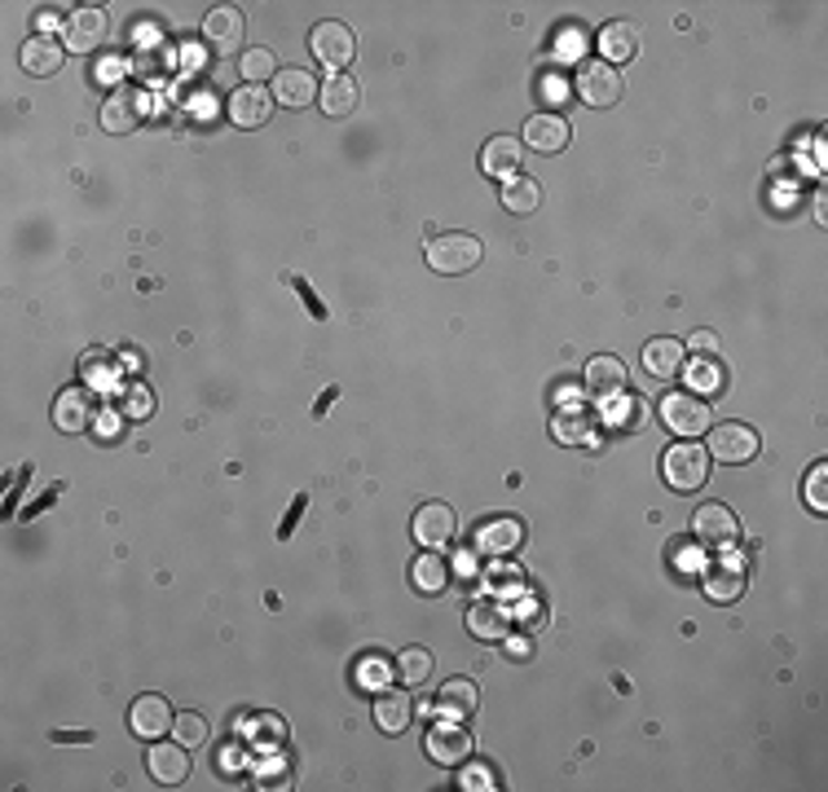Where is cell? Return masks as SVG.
Instances as JSON below:
<instances>
[{
    "label": "cell",
    "mask_w": 828,
    "mask_h": 792,
    "mask_svg": "<svg viewBox=\"0 0 828 792\" xmlns=\"http://www.w3.org/2000/svg\"><path fill=\"white\" fill-rule=\"evenodd\" d=\"M661 475L675 493H697L710 480V450L701 441H679L661 453Z\"/></svg>",
    "instance_id": "1"
},
{
    "label": "cell",
    "mask_w": 828,
    "mask_h": 792,
    "mask_svg": "<svg viewBox=\"0 0 828 792\" xmlns=\"http://www.w3.org/2000/svg\"><path fill=\"white\" fill-rule=\"evenodd\" d=\"M485 255V242L476 233H463V229H450V233H437L428 242V264L446 278H459V273H472Z\"/></svg>",
    "instance_id": "2"
},
{
    "label": "cell",
    "mask_w": 828,
    "mask_h": 792,
    "mask_svg": "<svg viewBox=\"0 0 828 792\" xmlns=\"http://www.w3.org/2000/svg\"><path fill=\"white\" fill-rule=\"evenodd\" d=\"M661 423H666L675 437H684V441H701L714 423L710 401L697 397V392H666V397H661Z\"/></svg>",
    "instance_id": "3"
},
{
    "label": "cell",
    "mask_w": 828,
    "mask_h": 792,
    "mask_svg": "<svg viewBox=\"0 0 828 792\" xmlns=\"http://www.w3.org/2000/svg\"><path fill=\"white\" fill-rule=\"evenodd\" d=\"M573 93H578L587 107H595V111H608V107L621 102L626 80H621L617 67H608V62H582L578 76H573Z\"/></svg>",
    "instance_id": "4"
},
{
    "label": "cell",
    "mask_w": 828,
    "mask_h": 792,
    "mask_svg": "<svg viewBox=\"0 0 828 792\" xmlns=\"http://www.w3.org/2000/svg\"><path fill=\"white\" fill-rule=\"evenodd\" d=\"M410 533H415V542L423 551H446L459 538V515L446 502H423L415 511V520H410Z\"/></svg>",
    "instance_id": "5"
},
{
    "label": "cell",
    "mask_w": 828,
    "mask_h": 792,
    "mask_svg": "<svg viewBox=\"0 0 828 792\" xmlns=\"http://www.w3.org/2000/svg\"><path fill=\"white\" fill-rule=\"evenodd\" d=\"M107 31H111L107 9H102V4H80V9H71V18L62 22V44H67L71 53H93V49L107 40Z\"/></svg>",
    "instance_id": "6"
},
{
    "label": "cell",
    "mask_w": 828,
    "mask_h": 792,
    "mask_svg": "<svg viewBox=\"0 0 828 792\" xmlns=\"http://www.w3.org/2000/svg\"><path fill=\"white\" fill-rule=\"evenodd\" d=\"M309 49H313V58H318L322 67H331V71H349V62H353V53H357L353 31H349L345 22H318V27L309 31Z\"/></svg>",
    "instance_id": "7"
},
{
    "label": "cell",
    "mask_w": 828,
    "mask_h": 792,
    "mask_svg": "<svg viewBox=\"0 0 828 792\" xmlns=\"http://www.w3.org/2000/svg\"><path fill=\"white\" fill-rule=\"evenodd\" d=\"M172 722H177V713H172V704L163 700V695H137L132 700V709H128V726H132V735L137 740H163L168 731H172Z\"/></svg>",
    "instance_id": "8"
},
{
    "label": "cell",
    "mask_w": 828,
    "mask_h": 792,
    "mask_svg": "<svg viewBox=\"0 0 828 792\" xmlns=\"http://www.w3.org/2000/svg\"><path fill=\"white\" fill-rule=\"evenodd\" d=\"M692 538H697L701 547H736L740 520H736L722 502H706V507H697V515H692Z\"/></svg>",
    "instance_id": "9"
},
{
    "label": "cell",
    "mask_w": 828,
    "mask_h": 792,
    "mask_svg": "<svg viewBox=\"0 0 828 792\" xmlns=\"http://www.w3.org/2000/svg\"><path fill=\"white\" fill-rule=\"evenodd\" d=\"M710 453L727 467H740V462L758 458V432L749 423H722L710 432Z\"/></svg>",
    "instance_id": "10"
},
{
    "label": "cell",
    "mask_w": 828,
    "mask_h": 792,
    "mask_svg": "<svg viewBox=\"0 0 828 792\" xmlns=\"http://www.w3.org/2000/svg\"><path fill=\"white\" fill-rule=\"evenodd\" d=\"M569 146V119L556 111H542V114H529L525 123V150L533 154H560Z\"/></svg>",
    "instance_id": "11"
},
{
    "label": "cell",
    "mask_w": 828,
    "mask_h": 792,
    "mask_svg": "<svg viewBox=\"0 0 828 792\" xmlns=\"http://www.w3.org/2000/svg\"><path fill=\"white\" fill-rule=\"evenodd\" d=\"M318 93H322V84H318V76H313V71L287 67V71H278V76H273V102H278V107H287V111H305L309 102H318Z\"/></svg>",
    "instance_id": "12"
},
{
    "label": "cell",
    "mask_w": 828,
    "mask_h": 792,
    "mask_svg": "<svg viewBox=\"0 0 828 792\" xmlns=\"http://www.w3.org/2000/svg\"><path fill=\"white\" fill-rule=\"evenodd\" d=\"M98 419V401L84 388H62L53 401V423L58 432H89V423Z\"/></svg>",
    "instance_id": "13"
},
{
    "label": "cell",
    "mask_w": 828,
    "mask_h": 792,
    "mask_svg": "<svg viewBox=\"0 0 828 792\" xmlns=\"http://www.w3.org/2000/svg\"><path fill=\"white\" fill-rule=\"evenodd\" d=\"M428 758L437 766H463L472 758V735L459 722H441L428 731Z\"/></svg>",
    "instance_id": "14"
},
{
    "label": "cell",
    "mask_w": 828,
    "mask_h": 792,
    "mask_svg": "<svg viewBox=\"0 0 828 792\" xmlns=\"http://www.w3.org/2000/svg\"><path fill=\"white\" fill-rule=\"evenodd\" d=\"M141 114H146V93L132 89V84H119L116 93L107 98V107H102V128L123 137V132H132L141 123Z\"/></svg>",
    "instance_id": "15"
},
{
    "label": "cell",
    "mask_w": 828,
    "mask_h": 792,
    "mask_svg": "<svg viewBox=\"0 0 828 792\" xmlns=\"http://www.w3.org/2000/svg\"><path fill=\"white\" fill-rule=\"evenodd\" d=\"M18 62H22V71H27V76L49 80V76H58V71H62V62H67V44H62V40H53V36H31V40L22 44Z\"/></svg>",
    "instance_id": "16"
},
{
    "label": "cell",
    "mask_w": 828,
    "mask_h": 792,
    "mask_svg": "<svg viewBox=\"0 0 828 792\" xmlns=\"http://www.w3.org/2000/svg\"><path fill=\"white\" fill-rule=\"evenodd\" d=\"M146 771L154 775V784L177 789V784L190 780V749H186V744H154V749L146 753Z\"/></svg>",
    "instance_id": "17"
},
{
    "label": "cell",
    "mask_w": 828,
    "mask_h": 792,
    "mask_svg": "<svg viewBox=\"0 0 828 792\" xmlns=\"http://www.w3.org/2000/svg\"><path fill=\"white\" fill-rule=\"evenodd\" d=\"M226 114H230V123H235V128H260V123L273 114V98H269L260 84H242V89H235V93H230Z\"/></svg>",
    "instance_id": "18"
},
{
    "label": "cell",
    "mask_w": 828,
    "mask_h": 792,
    "mask_svg": "<svg viewBox=\"0 0 828 792\" xmlns=\"http://www.w3.org/2000/svg\"><path fill=\"white\" fill-rule=\"evenodd\" d=\"M468 630H472V639H480V643H502L507 630H511L507 603H498V599H476L472 608H468Z\"/></svg>",
    "instance_id": "19"
},
{
    "label": "cell",
    "mask_w": 828,
    "mask_h": 792,
    "mask_svg": "<svg viewBox=\"0 0 828 792\" xmlns=\"http://www.w3.org/2000/svg\"><path fill=\"white\" fill-rule=\"evenodd\" d=\"M582 379H587V397L591 401H617L626 392V365L617 357H591Z\"/></svg>",
    "instance_id": "20"
},
{
    "label": "cell",
    "mask_w": 828,
    "mask_h": 792,
    "mask_svg": "<svg viewBox=\"0 0 828 792\" xmlns=\"http://www.w3.org/2000/svg\"><path fill=\"white\" fill-rule=\"evenodd\" d=\"M595 428H599V419H595L591 405H560L556 410V423H551V432H556L560 445H591Z\"/></svg>",
    "instance_id": "21"
},
{
    "label": "cell",
    "mask_w": 828,
    "mask_h": 792,
    "mask_svg": "<svg viewBox=\"0 0 828 792\" xmlns=\"http://www.w3.org/2000/svg\"><path fill=\"white\" fill-rule=\"evenodd\" d=\"M520 542H525V529H520V520H511V515L480 520V529H476V551H480V555H507V551H516Z\"/></svg>",
    "instance_id": "22"
},
{
    "label": "cell",
    "mask_w": 828,
    "mask_h": 792,
    "mask_svg": "<svg viewBox=\"0 0 828 792\" xmlns=\"http://www.w3.org/2000/svg\"><path fill=\"white\" fill-rule=\"evenodd\" d=\"M432 709H437L446 722H468L476 709H480V686H476L472 679H450L441 686V695H437Z\"/></svg>",
    "instance_id": "23"
},
{
    "label": "cell",
    "mask_w": 828,
    "mask_h": 792,
    "mask_svg": "<svg viewBox=\"0 0 828 792\" xmlns=\"http://www.w3.org/2000/svg\"><path fill=\"white\" fill-rule=\"evenodd\" d=\"M480 172L498 177V181L520 177V141L516 137H489L485 150H480Z\"/></svg>",
    "instance_id": "24"
},
{
    "label": "cell",
    "mask_w": 828,
    "mask_h": 792,
    "mask_svg": "<svg viewBox=\"0 0 828 792\" xmlns=\"http://www.w3.org/2000/svg\"><path fill=\"white\" fill-rule=\"evenodd\" d=\"M410 722H415V704L406 691H388V686L375 691V726L383 735H401Z\"/></svg>",
    "instance_id": "25"
},
{
    "label": "cell",
    "mask_w": 828,
    "mask_h": 792,
    "mask_svg": "<svg viewBox=\"0 0 828 792\" xmlns=\"http://www.w3.org/2000/svg\"><path fill=\"white\" fill-rule=\"evenodd\" d=\"M242 13H238L235 4H217L208 18H203V40L212 44V49H221V53H230V49H238L242 44Z\"/></svg>",
    "instance_id": "26"
},
{
    "label": "cell",
    "mask_w": 828,
    "mask_h": 792,
    "mask_svg": "<svg viewBox=\"0 0 828 792\" xmlns=\"http://www.w3.org/2000/svg\"><path fill=\"white\" fill-rule=\"evenodd\" d=\"M639 27L635 22H608L603 31H599V62H608V67H617V62H630L635 53H639Z\"/></svg>",
    "instance_id": "27"
},
{
    "label": "cell",
    "mask_w": 828,
    "mask_h": 792,
    "mask_svg": "<svg viewBox=\"0 0 828 792\" xmlns=\"http://www.w3.org/2000/svg\"><path fill=\"white\" fill-rule=\"evenodd\" d=\"M684 343L670 340V335H661V340H652L648 348H644V370L652 374V379H679L684 374Z\"/></svg>",
    "instance_id": "28"
},
{
    "label": "cell",
    "mask_w": 828,
    "mask_h": 792,
    "mask_svg": "<svg viewBox=\"0 0 828 792\" xmlns=\"http://www.w3.org/2000/svg\"><path fill=\"white\" fill-rule=\"evenodd\" d=\"M357 80L349 71H336L331 80H322V93H318V107L331 114V119H345V114L357 111Z\"/></svg>",
    "instance_id": "29"
},
{
    "label": "cell",
    "mask_w": 828,
    "mask_h": 792,
    "mask_svg": "<svg viewBox=\"0 0 828 792\" xmlns=\"http://www.w3.org/2000/svg\"><path fill=\"white\" fill-rule=\"evenodd\" d=\"M410 585L419 594H441L450 585V564L441 560V551H423L415 564H410Z\"/></svg>",
    "instance_id": "30"
},
{
    "label": "cell",
    "mask_w": 828,
    "mask_h": 792,
    "mask_svg": "<svg viewBox=\"0 0 828 792\" xmlns=\"http://www.w3.org/2000/svg\"><path fill=\"white\" fill-rule=\"evenodd\" d=\"M502 208L507 212H516V217H529V212H538L542 208V186L533 181V177H511L507 186H502Z\"/></svg>",
    "instance_id": "31"
},
{
    "label": "cell",
    "mask_w": 828,
    "mask_h": 792,
    "mask_svg": "<svg viewBox=\"0 0 828 792\" xmlns=\"http://www.w3.org/2000/svg\"><path fill=\"white\" fill-rule=\"evenodd\" d=\"M706 594H710L714 603H736L740 594H745V572L740 568H714V572H706Z\"/></svg>",
    "instance_id": "32"
},
{
    "label": "cell",
    "mask_w": 828,
    "mask_h": 792,
    "mask_svg": "<svg viewBox=\"0 0 828 792\" xmlns=\"http://www.w3.org/2000/svg\"><path fill=\"white\" fill-rule=\"evenodd\" d=\"M397 679L406 682V686H428V679H432V652H423V648H406L401 656H397Z\"/></svg>",
    "instance_id": "33"
},
{
    "label": "cell",
    "mask_w": 828,
    "mask_h": 792,
    "mask_svg": "<svg viewBox=\"0 0 828 792\" xmlns=\"http://www.w3.org/2000/svg\"><path fill=\"white\" fill-rule=\"evenodd\" d=\"M119 414L132 419V423L150 419V414H154V392H150L146 383H128V388H119Z\"/></svg>",
    "instance_id": "34"
},
{
    "label": "cell",
    "mask_w": 828,
    "mask_h": 792,
    "mask_svg": "<svg viewBox=\"0 0 828 792\" xmlns=\"http://www.w3.org/2000/svg\"><path fill=\"white\" fill-rule=\"evenodd\" d=\"M172 735H177V744H186V749H203L208 744V735H212V726H208V718L203 713H177V722H172Z\"/></svg>",
    "instance_id": "35"
},
{
    "label": "cell",
    "mask_w": 828,
    "mask_h": 792,
    "mask_svg": "<svg viewBox=\"0 0 828 792\" xmlns=\"http://www.w3.org/2000/svg\"><path fill=\"white\" fill-rule=\"evenodd\" d=\"M238 71H242V80L265 84V80H273V76H278V62H273V53H269V49H247V53L238 58Z\"/></svg>",
    "instance_id": "36"
},
{
    "label": "cell",
    "mask_w": 828,
    "mask_h": 792,
    "mask_svg": "<svg viewBox=\"0 0 828 792\" xmlns=\"http://www.w3.org/2000/svg\"><path fill=\"white\" fill-rule=\"evenodd\" d=\"M388 679H392V670H388L383 652H370V656H361V665H357V682H361L366 691H383V686H388Z\"/></svg>",
    "instance_id": "37"
},
{
    "label": "cell",
    "mask_w": 828,
    "mask_h": 792,
    "mask_svg": "<svg viewBox=\"0 0 828 792\" xmlns=\"http://www.w3.org/2000/svg\"><path fill=\"white\" fill-rule=\"evenodd\" d=\"M802 498H807V507H811L816 515H825L828 511V462H816V467H811V475H807V484H802Z\"/></svg>",
    "instance_id": "38"
},
{
    "label": "cell",
    "mask_w": 828,
    "mask_h": 792,
    "mask_svg": "<svg viewBox=\"0 0 828 792\" xmlns=\"http://www.w3.org/2000/svg\"><path fill=\"white\" fill-rule=\"evenodd\" d=\"M684 374H688V392H714V388H722V370L714 365V361H692V365H684Z\"/></svg>",
    "instance_id": "39"
},
{
    "label": "cell",
    "mask_w": 828,
    "mask_h": 792,
    "mask_svg": "<svg viewBox=\"0 0 828 792\" xmlns=\"http://www.w3.org/2000/svg\"><path fill=\"white\" fill-rule=\"evenodd\" d=\"M459 784H463V789H472V792H493V789H498V780H493V771H489V766H468Z\"/></svg>",
    "instance_id": "40"
},
{
    "label": "cell",
    "mask_w": 828,
    "mask_h": 792,
    "mask_svg": "<svg viewBox=\"0 0 828 792\" xmlns=\"http://www.w3.org/2000/svg\"><path fill=\"white\" fill-rule=\"evenodd\" d=\"M502 652H507L511 661H529V656H533V643H529L525 634H511V630H507V639H502Z\"/></svg>",
    "instance_id": "41"
},
{
    "label": "cell",
    "mask_w": 828,
    "mask_h": 792,
    "mask_svg": "<svg viewBox=\"0 0 828 792\" xmlns=\"http://www.w3.org/2000/svg\"><path fill=\"white\" fill-rule=\"evenodd\" d=\"M617 423H621L626 432H635V428L644 423V405H639V397H626V410L617 414Z\"/></svg>",
    "instance_id": "42"
},
{
    "label": "cell",
    "mask_w": 828,
    "mask_h": 792,
    "mask_svg": "<svg viewBox=\"0 0 828 792\" xmlns=\"http://www.w3.org/2000/svg\"><path fill=\"white\" fill-rule=\"evenodd\" d=\"M692 352L714 357V352H718V335H714V331H697V335H692Z\"/></svg>",
    "instance_id": "43"
},
{
    "label": "cell",
    "mask_w": 828,
    "mask_h": 792,
    "mask_svg": "<svg viewBox=\"0 0 828 792\" xmlns=\"http://www.w3.org/2000/svg\"><path fill=\"white\" fill-rule=\"evenodd\" d=\"M141 361H146V357H141V348H123V352H119V365H123V370H132V374L141 370Z\"/></svg>",
    "instance_id": "44"
},
{
    "label": "cell",
    "mask_w": 828,
    "mask_h": 792,
    "mask_svg": "<svg viewBox=\"0 0 828 792\" xmlns=\"http://www.w3.org/2000/svg\"><path fill=\"white\" fill-rule=\"evenodd\" d=\"M542 93L560 102V98H565V84H560V76H542Z\"/></svg>",
    "instance_id": "45"
}]
</instances>
